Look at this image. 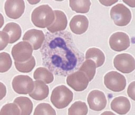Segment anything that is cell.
I'll return each instance as SVG.
<instances>
[{"label": "cell", "mask_w": 135, "mask_h": 115, "mask_svg": "<svg viewBox=\"0 0 135 115\" xmlns=\"http://www.w3.org/2000/svg\"><path fill=\"white\" fill-rule=\"evenodd\" d=\"M40 50L43 64L55 75L66 76L79 69L84 60L83 54L68 31L46 32Z\"/></svg>", "instance_id": "1"}, {"label": "cell", "mask_w": 135, "mask_h": 115, "mask_svg": "<svg viewBox=\"0 0 135 115\" xmlns=\"http://www.w3.org/2000/svg\"><path fill=\"white\" fill-rule=\"evenodd\" d=\"M54 12L48 4L42 5L34 10L31 15V20L35 27L45 28L52 25L55 20Z\"/></svg>", "instance_id": "2"}, {"label": "cell", "mask_w": 135, "mask_h": 115, "mask_svg": "<svg viewBox=\"0 0 135 115\" xmlns=\"http://www.w3.org/2000/svg\"><path fill=\"white\" fill-rule=\"evenodd\" d=\"M73 93L64 85L55 87L52 92L51 102L55 107L62 109L67 107L73 99Z\"/></svg>", "instance_id": "3"}, {"label": "cell", "mask_w": 135, "mask_h": 115, "mask_svg": "<svg viewBox=\"0 0 135 115\" xmlns=\"http://www.w3.org/2000/svg\"><path fill=\"white\" fill-rule=\"evenodd\" d=\"M110 16L115 24L118 27H125L131 21L132 15L130 10L124 4H117L110 10Z\"/></svg>", "instance_id": "4"}, {"label": "cell", "mask_w": 135, "mask_h": 115, "mask_svg": "<svg viewBox=\"0 0 135 115\" xmlns=\"http://www.w3.org/2000/svg\"><path fill=\"white\" fill-rule=\"evenodd\" d=\"M105 87L114 92L124 90L126 86V79L122 74L117 71H111L105 74L104 78Z\"/></svg>", "instance_id": "5"}, {"label": "cell", "mask_w": 135, "mask_h": 115, "mask_svg": "<svg viewBox=\"0 0 135 115\" xmlns=\"http://www.w3.org/2000/svg\"><path fill=\"white\" fill-rule=\"evenodd\" d=\"M33 48L27 41L20 42L14 45L12 49V55L15 62H24L29 60L32 57Z\"/></svg>", "instance_id": "6"}, {"label": "cell", "mask_w": 135, "mask_h": 115, "mask_svg": "<svg viewBox=\"0 0 135 115\" xmlns=\"http://www.w3.org/2000/svg\"><path fill=\"white\" fill-rule=\"evenodd\" d=\"M15 93L19 94H27L32 92L34 88V82L28 76L19 75L13 78L12 83Z\"/></svg>", "instance_id": "7"}, {"label": "cell", "mask_w": 135, "mask_h": 115, "mask_svg": "<svg viewBox=\"0 0 135 115\" xmlns=\"http://www.w3.org/2000/svg\"><path fill=\"white\" fill-rule=\"evenodd\" d=\"M113 64L117 70L124 74H129L135 70V59L127 53L117 55L113 60Z\"/></svg>", "instance_id": "8"}, {"label": "cell", "mask_w": 135, "mask_h": 115, "mask_svg": "<svg viewBox=\"0 0 135 115\" xmlns=\"http://www.w3.org/2000/svg\"><path fill=\"white\" fill-rule=\"evenodd\" d=\"M66 82L74 90L82 92L88 87L89 81L85 73L78 70L68 76Z\"/></svg>", "instance_id": "9"}, {"label": "cell", "mask_w": 135, "mask_h": 115, "mask_svg": "<svg viewBox=\"0 0 135 115\" xmlns=\"http://www.w3.org/2000/svg\"><path fill=\"white\" fill-rule=\"evenodd\" d=\"M109 45L111 49L117 52L124 51L130 46L129 37L124 32H118L113 33L109 38Z\"/></svg>", "instance_id": "10"}, {"label": "cell", "mask_w": 135, "mask_h": 115, "mask_svg": "<svg viewBox=\"0 0 135 115\" xmlns=\"http://www.w3.org/2000/svg\"><path fill=\"white\" fill-rule=\"evenodd\" d=\"M4 9L8 18L13 19H18L24 13L25 2L23 0H7L5 3Z\"/></svg>", "instance_id": "11"}, {"label": "cell", "mask_w": 135, "mask_h": 115, "mask_svg": "<svg viewBox=\"0 0 135 115\" xmlns=\"http://www.w3.org/2000/svg\"><path fill=\"white\" fill-rule=\"evenodd\" d=\"M87 101L90 109L94 111H101L105 108L107 104V99L104 93L98 90L90 92Z\"/></svg>", "instance_id": "12"}, {"label": "cell", "mask_w": 135, "mask_h": 115, "mask_svg": "<svg viewBox=\"0 0 135 115\" xmlns=\"http://www.w3.org/2000/svg\"><path fill=\"white\" fill-rule=\"evenodd\" d=\"M45 38L43 31L32 29L27 31L25 33L22 39L29 42L32 46L34 50H38L41 47Z\"/></svg>", "instance_id": "13"}, {"label": "cell", "mask_w": 135, "mask_h": 115, "mask_svg": "<svg viewBox=\"0 0 135 115\" xmlns=\"http://www.w3.org/2000/svg\"><path fill=\"white\" fill-rule=\"evenodd\" d=\"M89 21L84 15H77L74 16L70 23V30L74 33L81 35L88 29Z\"/></svg>", "instance_id": "14"}, {"label": "cell", "mask_w": 135, "mask_h": 115, "mask_svg": "<svg viewBox=\"0 0 135 115\" xmlns=\"http://www.w3.org/2000/svg\"><path fill=\"white\" fill-rule=\"evenodd\" d=\"M54 12L56 17L55 21L52 25L47 28L49 32L52 33L65 30L68 24L67 18L64 12L58 10H54Z\"/></svg>", "instance_id": "15"}, {"label": "cell", "mask_w": 135, "mask_h": 115, "mask_svg": "<svg viewBox=\"0 0 135 115\" xmlns=\"http://www.w3.org/2000/svg\"><path fill=\"white\" fill-rule=\"evenodd\" d=\"M111 109L119 115H125L129 111L131 104L126 97L119 96L113 99L111 103Z\"/></svg>", "instance_id": "16"}, {"label": "cell", "mask_w": 135, "mask_h": 115, "mask_svg": "<svg viewBox=\"0 0 135 115\" xmlns=\"http://www.w3.org/2000/svg\"><path fill=\"white\" fill-rule=\"evenodd\" d=\"M49 87L42 81H34V88L29 96L37 101H41L47 98L49 94Z\"/></svg>", "instance_id": "17"}, {"label": "cell", "mask_w": 135, "mask_h": 115, "mask_svg": "<svg viewBox=\"0 0 135 115\" xmlns=\"http://www.w3.org/2000/svg\"><path fill=\"white\" fill-rule=\"evenodd\" d=\"M2 31L7 32L9 36V43H15L21 38L22 31L20 25L14 22L8 23Z\"/></svg>", "instance_id": "18"}, {"label": "cell", "mask_w": 135, "mask_h": 115, "mask_svg": "<svg viewBox=\"0 0 135 115\" xmlns=\"http://www.w3.org/2000/svg\"><path fill=\"white\" fill-rule=\"evenodd\" d=\"M85 58L91 59L95 62L96 67L99 68L103 65L105 61V56L103 51L96 48H91L86 51Z\"/></svg>", "instance_id": "19"}, {"label": "cell", "mask_w": 135, "mask_h": 115, "mask_svg": "<svg viewBox=\"0 0 135 115\" xmlns=\"http://www.w3.org/2000/svg\"><path fill=\"white\" fill-rule=\"evenodd\" d=\"M13 103L20 108L21 115H29L33 109V103L30 98L26 97H19L15 98Z\"/></svg>", "instance_id": "20"}, {"label": "cell", "mask_w": 135, "mask_h": 115, "mask_svg": "<svg viewBox=\"0 0 135 115\" xmlns=\"http://www.w3.org/2000/svg\"><path fill=\"white\" fill-rule=\"evenodd\" d=\"M33 78L37 81H42L47 84L52 83L54 81V76L52 72L44 67L36 69L34 72Z\"/></svg>", "instance_id": "21"}, {"label": "cell", "mask_w": 135, "mask_h": 115, "mask_svg": "<svg viewBox=\"0 0 135 115\" xmlns=\"http://www.w3.org/2000/svg\"><path fill=\"white\" fill-rule=\"evenodd\" d=\"M70 6L71 9L77 13H86L90 10L91 2L90 1L75 0L70 1Z\"/></svg>", "instance_id": "22"}, {"label": "cell", "mask_w": 135, "mask_h": 115, "mask_svg": "<svg viewBox=\"0 0 135 115\" xmlns=\"http://www.w3.org/2000/svg\"><path fill=\"white\" fill-rule=\"evenodd\" d=\"M96 68L95 62L94 61L91 59H86L81 64L78 70L85 73L90 82L94 77Z\"/></svg>", "instance_id": "23"}, {"label": "cell", "mask_w": 135, "mask_h": 115, "mask_svg": "<svg viewBox=\"0 0 135 115\" xmlns=\"http://www.w3.org/2000/svg\"><path fill=\"white\" fill-rule=\"evenodd\" d=\"M88 113V108L86 104L81 101L74 103L68 109L69 115H86Z\"/></svg>", "instance_id": "24"}, {"label": "cell", "mask_w": 135, "mask_h": 115, "mask_svg": "<svg viewBox=\"0 0 135 115\" xmlns=\"http://www.w3.org/2000/svg\"><path fill=\"white\" fill-rule=\"evenodd\" d=\"M15 68L18 71L27 73L31 72L36 65V61L34 57H32L29 60L24 62H15Z\"/></svg>", "instance_id": "25"}, {"label": "cell", "mask_w": 135, "mask_h": 115, "mask_svg": "<svg viewBox=\"0 0 135 115\" xmlns=\"http://www.w3.org/2000/svg\"><path fill=\"white\" fill-rule=\"evenodd\" d=\"M56 112L52 107L48 103H40L37 106L33 115H56Z\"/></svg>", "instance_id": "26"}, {"label": "cell", "mask_w": 135, "mask_h": 115, "mask_svg": "<svg viewBox=\"0 0 135 115\" xmlns=\"http://www.w3.org/2000/svg\"><path fill=\"white\" fill-rule=\"evenodd\" d=\"M0 72L2 73L7 72L12 65V60L10 56L7 52H2L0 54Z\"/></svg>", "instance_id": "27"}, {"label": "cell", "mask_w": 135, "mask_h": 115, "mask_svg": "<svg viewBox=\"0 0 135 115\" xmlns=\"http://www.w3.org/2000/svg\"><path fill=\"white\" fill-rule=\"evenodd\" d=\"M17 106L14 103L6 104L1 110L0 115H21V111Z\"/></svg>", "instance_id": "28"}, {"label": "cell", "mask_w": 135, "mask_h": 115, "mask_svg": "<svg viewBox=\"0 0 135 115\" xmlns=\"http://www.w3.org/2000/svg\"><path fill=\"white\" fill-rule=\"evenodd\" d=\"M1 51L4 49L8 45V43H9L10 38L9 35L7 32L1 31Z\"/></svg>", "instance_id": "29"}, {"label": "cell", "mask_w": 135, "mask_h": 115, "mask_svg": "<svg viewBox=\"0 0 135 115\" xmlns=\"http://www.w3.org/2000/svg\"><path fill=\"white\" fill-rule=\"evenodd\" d=\"M135 81L131 82L128 86L127 89V93L128 96L132 100L135 101Z\"/></svg>", "instance_id": "30"}, {"label": "cell", "mask_w": 135, "mask_h": 115, "mask_svg": "<svg viewBox=\"0 0 135 115\" xmlns=\"http://www.w3.org/2000/svg\"><path fill=\"white\" fill-rule=\"evenodd\" d=\"M99 2L104 6L109 7L116 3L118 1H99Z\"/></svg>", "instance_id": "31"}, {"label": "cell", "mask_w": 135, "mask_h": 115, "mask_svg": "<svg viewBox=\"0 0 135 115\" xmlns=\"http://www.w3.org/2000/svg\"><path fill=\"white\" fill-rule=\"evenodd\" d=\"M6 87L3 83L1 82V100L6 96Z\"/></svg>", "instance_id": "32"}, {"label": "cell", "mask_w": 135, "mask_h": 115, "mask_svg": "<svg viewBox=\"0 0 135 115\" xmlns=\"http://www.w3.org/2000/svg\"><path fill=\"white\" fill-rule=\"evenodd\" d=\"M123 2L127 4L128 6L131 8H135V0L134 1H123Z\"/></svg>", "instance_id": "33"}, {"label": "cell", "mask_w": 135, "mask_h": 115, "mask_svg": "<svg viewBox=\"0 0 135 115\" xmlns=\"http://www.w3.org/2000/svg\"><path fill=\"white\" fill-rule=\"evenodd\" d=\"M27 2L31 5H34L38 4L40 2V1H27Z\"/></svg>", "instance_id": "34"}, {"label": "cell", "mask_w": 135, "mask_h": 115, "mask_svg": "<svg viewBox=\"0 0 135 115\" xmlns=\"http://www.w3.org/2000/svg\"><path fill=\"white\" fill-rule=\"evenodd\" d=\"M101 115H115V114L112 112L111 111H105L102 113Z\"/></svg>", "instance_id": "35"}]
</instances>
